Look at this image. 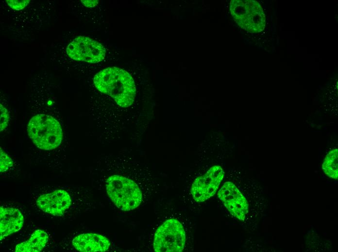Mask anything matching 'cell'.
<instances>
[{"mask_svg":"<svg viewBox=\"0 0 338 252\" xmlns=\"http://www.w3.org/2000/svg\"><path fill=\"white\" fill-rule=\"evenodd\" d=\"M95 87L101 93L112 97L121 107H128L134 102L136 87L126 71L116 67L101 70L94 77Z\"/></svg>","mask_w":338,"mask_h":252,"instance_id":"6da1fadb","label":"cell"},{"mask_svg":"<svg viewBox=\"0 0 338 252\" xmlns=\"http://www.w3.org/2000/svg\"><path fill=\"white\" fill-rule=\"evenodd\" d=\"M28 133L34 144L39 148L51 150L61 143L63 133L58 121L44 114L33 116L27 126Z\"/></svg>","mask_w":338,"mask_h":252,"instance_id":"7a4b0ae2","label":"cell"},{"mask_svg":"<svg viewBox=\"0 0 338 252\" xmlns=\"http://www.w3.org/2000/svg\"><path fill=\"white\" fill-rule=\"evenodd\" d=\"M108 196L120 210L128 211L137 208L141 204L142 194L137 185L125 177L113 175L106 181Z\"/></svg>","mask_w":338,"mask_h":252,"instance_id":"3957f363","label":"cell"},{"mask_svg":"<svg viewBox=\"0 0 338 252\" xmlns=\"http://www.w3.org/2000/svg\"><path fill=\"white\" fill-rule=\"evenodd\" d=\"M230 11L235 21L242 29L252 33L264 30L265 15L261 5L256 1L232 0Z\"/></svg>","mask_w":338,"mask_h":252,"instance_id":"277c9868","label":"cell"},{"mask_svg":"<svg viewBox=\"0 0 338 252\" xmlns=\"http://www.w3.org/2000/svg\"><path fill=\"white\" fill-rule=\"evenodd\" d=\"M186 234L181 223L176 219H168L156 230L153 239L156 252H180L185 247Z\"/></svg>","mask_w":338,"mask_h":252,"instance_id":"5b68a950","label":"cell"},{"mask_svg":"<svg viewBox=\"0 0 338 252\" xmlns=\"http://www.w3.org/2000/svg\"><path fill=\"white\" fill-rule=\"evenodd\" d=\"M66 51L71 59L89 63H97L105 56V49L100 43L90 38L79 36L68 46Z\"/></svg>","mask_w":338,"mask_h":252,"instance_id":"8992f818","label":"cell"},{"mask_svg":"<svg viewBox=\"0 0 338 252\" xmlns=\"http://www.w3.org/2000/svg\"><path fill=\"white\" fill-rule=\"evenodd\" d=\"M224 172L219 165L211 167L204 174L196 178L192 184L191 193L197 202H203L217 192Z\"/></svg>","mask_w":338,"mask_h":252,"instance_id":"52a82bcc","label":"cell"},{"mask_svg":"<svg viewBox=\"0 0 338 252\" xmlns=\"http://www.w3.org/2000/svg\"><path fill=\"white\" fill-rule=\"evenodd\" d=\"M218 196L232 215L240 220L245 219L248 211V202L234 184L225 182Z\"/></svg>","mask_w":338,"mask_h":252,"instance_id":"ba28073f","label":"cell"},{"mask_svg":"<svg viewBox=\"0 0 338 252\" xmlns=\"http://www.w3.org/2000/svg\"><path fill=\"white\" fill-rule=\"evenodd\" d=\"M36 205L43 211L53 216H62L71 205L69 194L63 189H57L52 192L39 196Z\"/></svg>","mask_w":338,"mask_h":252,"instance_id":"9c48e42d","label":"cell"},{"mask_svg":"<svg viewBox=\"0 0 338 252\" xmlns=\"http://www.w3.org/2000/svg\"><path fill=\"white\" fill-rule=\"evenodd\" d=\"M72 245L80 252H105L108 250L110 243L106 237L102 235L89 233L75 237L72 240Z\"/></svg>","mask_w":338,"mask_h":252,"instance_id":"30bf717a","label":"cell"},{"mask_svg":"<svg viewBox=\"0 0 338 252\" xmlns=\"http://www.w3.org/2000/svg\"><path fill=\"white\" fill-rule=\"evenodd\" d=\"M24 218L20 211L12 207L0 208V238L19 231L23 226Z\"/></svg>","mask_w":338,"mask_h":252,"instance_id":"8fae6325","label":"cell"},{"mask_svg":"<svg viewBox=\"0 0 338 252\" xmlns=\"http://www.w3.org/2000/svg\"><path fill=\"white\" fill-rule=\"evenodd\" d=\"M48 240L47 233L40 229L34 231L30 238L17 244L16 252H40L46 246Z\"/></svg>","mask_w":338,"mask_h":252,"instance_id":"7c38bea8","label":"cell"},{"mask_svg":"<svg viewBox=\"0 0 338 252\" xmlns=\"http://www.w3.org/2000/svg\"><path fill=\"white\" fill-rule=\"evenodd\" d=\"M323 172L329 177L338 179V150H331L326 156L322 165Z\"/></svg>","mask_w":338,"mask_h":252,"instance_id":"4fadbf2b","label":"cell"},{"mask_svg":"<svg viewBox=\"0 0 338 252\" xmlns=\"http://www.w3.org/2000/svg\"><path fill=\"white\" fill-rule=\"evenodd\" d=\"M0 171L6 172L13 165V159L1 149L0 147Z\"/></svg>","mask_w":338,"mask_h":252,"instance_id":"5bb4252c","label":"cell"},{"mask_svg":"<svg viewBox=\"0 0 338 252\" xmlns=\"http://www.w3.org/2000/svg\"><path fill=\"white\" fill-rule=\"evenodd\" d=\"M0 105V131L4 130L8 126L9 115L7 110L1 104Z\"/></svg>","mask_w":338,"mask_h":252,"instance_id":"9a60e30c","label":"cell"},{"mask_svg":"<svg viewBox=\"0 0 338 252\" xmlns=\"http://www.w3.org/2000/svg\"><path fill=\"white\" fill-rule=\"evenodd\" d=\"M30 0H7L9 6L13 9L20 10L24 9L30 2Z\"/></svg>","mask_w":338,"mask_h":252,"instance_id":"2e32d148","label":"cell"},{"mask_svg":"<svg viewBox=\"0 0 338 252\" xmlns=\"http://www.w3.org/2000/svg\"><path fill=\"white\" fill-rule=\"evenodd\" d=\"M82 2L84 4V5L87 7H93L96 6L98 3V0H82Z\"/></svg>","mask_w":338,"mask_h":252,"instance_id":"e0dca14e","label":"cell"}]
</instances>
